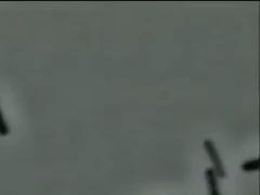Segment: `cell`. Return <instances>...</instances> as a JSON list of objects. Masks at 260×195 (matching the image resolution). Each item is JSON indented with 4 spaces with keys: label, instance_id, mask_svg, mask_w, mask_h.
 Segmentation results:
<instances>
[{
    "label": "cell",
    "instance_id": "cell-2",
    "mask_svg": "<svg viewBox=\"0 0 260 195\" xmlns=\"http://www.w3.org/2000/svg\"><path fill=\"white\" fill-rule=\"evenodd\" d=\"M205 179L207 183V189L209 195H220V190H219V179L214 174L211 168H207L205 170Z\"/></svg>",
    "mask_w": 260,
    "mask_h": 195
},
{
    "label": "cell",
    "instance_id": "cell-3",
    "mask_svg": "<svg viewBox=\"0 0 260 195\" xmlns=\"http://www.w3.org/2000/svg\"><path fill=\"white\" fill-rule=\"evenodd\" d=\"M243 172L246 173H251V172H257L259 169V159L258 158H253V159H248L246 160L244 164L241 166Z\"/></svg>",
    "mask_w": 260,
    "mask_h": 195
},
{
    "label": "cell",
    "instance_id": "cell-1",
    "mask_svg": "<svg viewBox=\"0 0 260 195\" xmlns=\"http://www.w3.org/2000/svg\"><path fill=\"white\" fill-rule=\"evenodd\" d=\"M204 149L207 153L208 157L210 158L211 164H213V168H211V170H213L214 174L218 177V179L225 178L226 173H225V169L223 166V162L221 160L220 155H219V152L216 148L214 141L210 139H205Z\"/></svg>",
    "mask_w": 260,
    "mask_h": 195
},
{
    "label": "cell",
    "instance_id": "cell-4",
    "mask_svg": "<svg viewBox=\"0 0 260 195\" xmlns=\"http://www.w3.org/2000/svg\"><path fill=\"white\" fill-rule=\"evenodd\" d=\"M10 134V128L8 126L7 121L4 117V114L2 111V108H0V136L6 137Z\"/></svg>",
    "mask_w": 260,
    "mask_h": 195
}]
</instances>
